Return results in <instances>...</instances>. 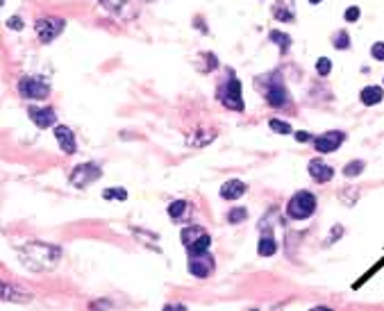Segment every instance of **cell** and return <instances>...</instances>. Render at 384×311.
Wrapping results in <instances>:
<instances>
[{
    "mask_svg": "<svg viewBox=\"0 0 384 311\" xmlns=\"http://www.w3.org/2000/svg\"><path fill=\"white\" fill-rule=\"evenodd\" d=\"M62 250L48 243H39V241H30L21 248V261L25 263L30 270H53L59 263Z\"/></svg>",
    "mask_w": 384,
    "mask_h": 311,
    "instance_id": "cell-1",
    "label": "cell"
},
{
    "mask_svg": "<svg viewBox=\"0 0 384 311\" xmlns=\"http://www.w3.org/2000/svg\"><path fill=\"white\" fill-rule=\"evenodd\" d=\"M314 211H316V198L309 191H298L294 198L289 200V207H287L289 218L303 220V218H309Z\"/></svg>",
    "mask_w": 384,
    "mask_h": 311,
    "instance_id": "cell-2",
    "label": "cell"
},
{
    "mask_svg": "<svg viewBox=\"0 0 384 311\" xmlns=\"http://www.w3.org/2000/svg\"><path fill=\"white\" fill-rule=\"evenodd\" d=\"M66 21L64 18H39L37 23H34V30H37V37L41 43H50L53 39H57L59 34H62V30H64Z\"/></svg>",
    "mask_w": 384,
    "mask_h": 311,
    "instance_id": "cell-3",
    "label": "cell"
},
{
    "mask_svg": "<svg viewBox=\"0 0 384 311\" xmlns=\"http://www.w3.org/2000/svg\"><path fill=\"white\" fill-rule=\"evenodd\" d=\"M189 273L193 277H209L214 273V259L209 252H198V254H189Z\"/></svg>",
    "mask_w": 384,
    "mask_h": 311,
    "instance_id": "cell-4",
    "label": "cell"
},
{
    "mask_svg": "<svg viewBox=\"0 0 384 311\" xmlns=\"http://www.w3.org/2000/svg\"><path fill=\"white\" fill-rule=\"evenodd\" d=\"M100 175H102V171L96 166V164H82V166H77L73 173H71V184H73L75 188H84V187H89L93 180H98Z\"/></svg>",
    "mask_w": 384,
    "mask_h": 311,
    "instance_id": "cell-5",
    "label": "cell"
},
{
    "mask_svg": "<svg viewBox=\"0 0 384 311\" xmlns=\"http://www.w3.org/2000/svg\"><path fill=\"white\" fill-rule=\"evenodd\" d=\"M18 91H21V96H25V98L46 100L50 93V86L43 80H39V77H25V80H21V84H18Z\"/></svg>",
    "mask_w": 384,
    "mask_h": 311,
    "instance_id": "cell-6",
    "label": "cell"
},
{
    "mask_svg": "<svg viewBox=\"0 0 384 311\" xmlns=\"http://www.w3.org/2000/svg\"><path fill=\"white\" fill-rule=\"evenodd\" d=\"M223 105L225 107H230V109H236V112L243 109V100H241V82L236 80V77H230L228 86H225Z\"/></svg>",
    "mask_w": 384,
    "mask_h": 311,
    "instance_id": "cell-7",
    "label": "cell"
},
{
    "mask_svg": "<svg viewBox=\"0 0 384 311\" xmlns=\"http://www.w3.org/2000/svg\"><path fill=\"white\" fill-rule=\"evenodd\" d=\"M100 5L105 7L107 11H112L114 16L123 18V21H130V18L137 16V9L130 5L128 0H100Z\"/></svg>",
    "mask_w": 384,
    "mask_h": 311,
    "instance_id": "cell-8",
    "label": "cell"
},
{
    "mask_svg": "<svg viewBox=\"0 0 384 311\" xmlns=\"http://www.w3.org/2000/svg\"><path fill=\"white\" fill-rule=\"evenodd\" d=\"M343 139H346L343 132H327V134H320L318 139H314V148L318 152H332L343 143Z\"/></svg>",
    "mask_w": 384,
    "mask_h": 311,
    "instance_id": "cell-9",
    "label": "cell"
},
{
    "mask_svg": "<svg viewBox=\"0 0 384 311\" xmlns=\"http://www.w3.org/2000/svg\"><path fill=\"white\" fill-rule=\"evenodd\" d=\"M27 114H30V118H32V123L37 125V127H50V125L57 123V114H55V109L50 107H30L27 109Z\"/></svg>",
    "mask_w": 384,
    "mask_h": 311,
    "instance_id": "cell-10",
    "label": "cell"
},
{
    "mask_svg": "<svg viewBox=\"0 0 384 311\" xmlns=\"http://www.w3.org/2000/svg\"><path fill=\"white\" fill-rule=\"evenodd\" d=\"M55 136H57L59 145H62V150L66 152V155H73L77 148H75V134L71 132L66 125H57L55 127Z\"/></svg>",
    "mask_w": 384,
    "mask_h": 311,
    "instance_id": "cell-11",
    "label": "cell"
},
{
    "mask_svg": "<svg viewBox=\"0 0 384 311\" xmlns=\"http://www.w3.org/2000/svg\"><path fill=\"white\" fill-rule=\"evenodd\" d=\"M245 193V184L241 180H230L221 187V198L225 200H239L241 195Z\"/></svg>",
    "mask_w": 384,
    "mask_h": 311,
    "instance_id": "cell-12",
    "label": "cell"
},
{
    "mask_svg": "<svg viewBox=\"0 0 384 311\" xmlns=\"http://www.w3.org/2000/svg\"><path fill=\"white\" fill-rule=\"evenodd\" d=\"M0 293H2V300H9V302H30L32 300V295L27 293V291L16 289V286H11V284H2L0 286Z\"/></svg>",
    "mask_w": 384,
    "mask_h": 311,
    "instance_id": "cell-13",
    "label": "cell"
},
{
    "mask_svg": "<svg viewBox=\"0 0 384 311\" xmlns=\"http://www.w3.org/2000/svg\"><path fill=\"white\" fill-rule=\"evenodd\" d=\"M309 175L314 177V180H318V182H330L332 175H334V171H332V166H327V164H323V161L314 159V161H309Z\"/></svg>",
    "mask_w": 384,
    "mask_h": 311,
    "instance_id": "cell-14",
    "label": "cell"
},
{
    "mask_svg": "<svg viewBox=\"0 0 384 311\" xmlns=\"http://www.w3.org/2000/svg\"><path fill=\"white\" fill-rule=\"evenodd\" d=\"M203 236H207V232L203 230V227H187V230H182V243H184V248H191L193 243H198Z\"/></svg>",
    "mask_w": 384,
    "mask_h": 311,
    "instance_id": "cell-15",
    "label": "cell"
},
{
    "mask_svg": "<svg viewBox=\"0 0 384 311\" xmlns=\"http://www.w3.org/2000/svg\"><path fill=\"white\" fill-rule=\"evenodd\" d=\"M380 100H382V89H380V86H366L362 91L364 105H378Z\"/></svg>",
    "mask_w": 384,
    "mask_h": 311,
    "instance_id": "cell-16",
    "label": "cell"
},
{
    "mask_svg": "<svg viewBox=\"0 0 384 311\" xmlns=\"http://www.w3.org/2000/svg\"><path fill=\"white\" fill-rule=\"evenodd\" d=\"M266 100L271 102L273 107H280V105H284V100H287V93H284L282 86H271L266 91Z\"/></svg>",
    "mask_w": 384,
    "mask_h": 311,
    "instance_id": "cell-17",
    "label": "cell"
},
{
    "mask_svg": "<svg viewBox=\"0 0 384 311\" xmlns=\"http://www.w3.org/2000/svg\"><path fill=\"white\" fill-rule=\"evenodd\" d=\"M278 252V243H275V239H271V236H264L262 241H259V254L262 257H271V254Z\"/></svg>",
    "mask_w": 384,
    "mask_h": 311,
    "instance_id": "cell-18",
    "label": "cell"
},
{
    "mask_svg": "<svg viewBox=\"0 0 384 311\" xmlns=\"http://www.w3.org/2000/svg\"><path fill=\"white\" fill-rule=\"evenodd\" d=\"M271 41H273V43H278L282 53H287V50H289V46H291V39H289V34H284V32H275V30L271 32Z\"/></svg>",
    "mask_w": 384,
    "mask_h": 311,
    "instance_id": "cell-19",
    "label": "cell"
},
{
    "mask_svg": "<svg viewBox=\"0 0 384 311\" xmlns=\"http://www.w3.org/2000/svg\"><path fill=\"white\" fill-rule=\"evenodd\" d=\"M102 198L105 200H128V191L125 188H105Z\"/></svg>",
    "mask_w": 384,
    "mask_h": 311,
    "instance_id": "cell-20",
    "label": "cell"
},
{
    "mask_svg": "<svg viewBox=\"0 0 384 311\" xmlns=\"http://www.w3.org/2000/svg\"><path fill=\"white\" fill-rule=\"evenodd\" d=\"M209 243H212V239H209V234L207 236H203L198 243H193L191 248H187L189 250V254H198V252H207V248H209Z\"/></svg>",
    "mask_w": 384,
    "mask_h": 311,
    "instance_id": "cell-21",
    "label": "cell"
},
{
    "mask_svg": "<svg viewBox=\"0 0 384 311\" xmlns=\"http://www.w3.org/2000/svg\"><path fill=\"white\" fill-rule=\"evenodd\" d=\"M364 171V161H350L346 168H343V175L346 177H355V175H359V173Z\"/></svg>",
    "mask_w": 384,
    "mask_h": 311,
    "instance_id": "cell-22",
    "label": "cell"
},
{
    "mask_svg": "<svg viewBox=\"0 0 384 311\" xmlns=\"http://www.w3.org/2000/svg\"><path fill=\"white\" fill-rule=\"evenodd\" d=\"M271 129L273 132H278V134H291V125L289 123H284V121H278V118H273L271 123Z\"/></svg>",
    "mask_w": 384,
    "mask_h": 311,
    "instance_id": "cell-23",
    "label": "cell"
},
{
    "mask_svg": "<svg viewBox=\"0 0 384 311\" xmlns=\"http://www.w3.org/2000/svg\"><path fill=\"white\" fill-rule=\"evenodd\" d=\"M184 211H187V202H184V200H175V202L168 207V214H171V218H180Z\"/></svg>",
    "mask_w": 384,
    "mask_h": 311,
    "instance_id": "cell-24",
    "label": "cell"
},
{
    "mask_svg": "<svg viewBox=\"0 0 384 311\" xmlns=\"http://www.w3.org/2000/svg\"><path fill=\"white\" fill-rule=\"evenodd\" d=\"M316 70H318V75H330L332 70V62L327 57H320L318 62H316Z\"/></svg>",
    "mask_w": 384,
    "mask_h": 311,
    "instance_id": "cell-25",
    "label": "cell"
},
{
    "mask_svg": "<svg viewBox=\"0 0 384 311\" xmlns=\"http://www.w3.org/2000/svg\"><path fill=\"white\" fill-rule=\"evenodd\" d=\"M334 46H336L339 50L348 48V46H350V37H348L346 32H339V34H336V39H334Z\"/></svg>",
    "mask_w": 384,
    "mask_h": 311,
    "instance_id": "cell-26",
    "label": "cell"
},
{
    "mask_svg": "<svg viewBox=\"0 0 384 311\" xmlns=\"http://www.w3.org/2000/svg\"><path fill=\"white\" fill-rule=\"evenodd\" d=\"M245 209H232L228 214V218H230V223H241V220H245Z\"/></svg>",
    "mask_w": 384,
    "mask_h": 311,
    "instance_id": "cell-27",
    "label": "cell"
},
{
    "mask_svg": "<svg viewBox=\"0 0 384 311\" xmlns=\"http://www.w3.org/2000/svg\"><path fill=\"white\" fill-rule=\"evenodd\" d=\"M371 55H373L378 62H384V43L382 41H378V43H373V48H371Z\"/></svg>",
    "mask_w": 384,
    "mask_h": 311,
    "instance_id": "cell-28",
    "label": "cell"
},
{
    "mask_svg": "<svg viewBox=\"0 0 384 311\" xmlns=\"http://www.w3.org/2000/svg\"><path fill=\"white\" fill-rule=\"evenodd\" d=\"M275 18L291 23V21H294V11H287V9H282V7H278V9H275Z\"/></svg>",
    "mask_w": 384,
    "mask_h": 311,
    "instance_id": "cell-29",
    "label": "cell"
},
{
    "mask_svg": "<svg viewBox=\"0 0 384 311\" xmlns=\"http://www.w3.org/2000/svg\"><path fill=\"white\" fill-rule=\"evenodd\" d=\"M359 18V7H348L346 9V21L348 23H355Z\"/></svg>",
    "mask_w": 384,
    "mask_h": 311,
    "instance_id": "cell-30",
    "label": "cell"
},
{
    "mask_svg": "<svg viewBox=\"0 0 384 311\" xmlns=\"http://www.w3.org/2000/svg\"><path fill=\"white\" fill-rule=\"evenodd\" d=\"M7 27H9V30H23V21L18 16H11L9 21H7Z\"/></svg>",
    "mask_w": 384,
    "mask_h": 311,
    "instance_id": "cell-31",
    "label": "cell"
},
{
    "mask_svg": "<svg viewBox=\"0 0 384 311\" xmlns=\"http://www.w3.org/2000/svg\"><path fill=\"white\" fill-rule=\"evenodd\" d=\"M296 139H298V141H309V134H307V132H298V134H296Z\"/></svg>",
    "mask_w": 384,
    "mask_h": 311,
    "instance_id": "cell-32",
    "label": "cell"
},
{
    "mask_svg": "<svg viewBox=\"0 0 384 311\" xmlns=\"http://www.w3.org/2000/svg\"><path fill=\"white\" fill-rule=\"evenodd\" d=\"M311 5H318V2H323V0H309Z\"/></svg>",
    "mask_w": 384,
    "mask_h": 311,
    "instance_id": "cell-33",
    "label": "cell"
},
{
    "mask_svg": "<svg viewBox=\"0 0 384 311\" xmlns=\"http://www.w3.org/2000/svg\"><path fill=\"white\" fill-rule=\"evenodd\" d=\"M141 2H155V0H141Z\"/></svg>",
    "mask_w": 384,
    "mask_h": 311,
    "instance_id": "cell-34",
    "label": "cell"
}]
</instances>
